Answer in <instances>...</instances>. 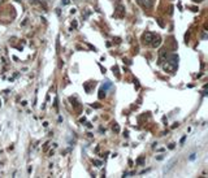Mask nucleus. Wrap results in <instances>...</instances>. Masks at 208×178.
Segmentation results:
<instances>
[{
    "label": "nucleus",
    "instance_id": "f257e3e1",
    "mask_svg": "<svg viewBox=\"0 0 208 178\" xmlns=\"http://www.w3.org/2000/svg\"><path fill=\"white\" fill-rule=\"evenodd\" d=\"M177 164V159L176 157H173V159H170L168 163H167V165L164 166V169H163V173L164 174H167V173H169L173 168H174V165Z\"/></svg>",
    "mask_w": 208,
    "mask_h": 178
},
{
    "label": "nucleus",
    "instance_id": "f03ea898",
    "mask_svg": "<svg viewBox=\"0 0 208 178\" xmlns=\"http://www.w3.org/2000/svg\"><path fill=\"white\" fill-rule=\"evenodd\" d=\"M152 38H154V34L150 31H146L145 34H143V43L145 44H150L152 42Z\"/></svg>",
    "mask_w": 208,
    "mask_h": 178
},
{
    "label": "nucleus",
    "instance_id": "7ed1b4c3",
    "mask_svg": "<svg viewBox=\"0 0 208 178\" xmlns=\"http://www.w3.org/2000/svg\"><path fill=\"white\" fill-rule=\"evenodd\" d=\"M138 3H139L142 7H145V8H151L152 4H154V2H152V0H138Z\"/></svg>",
    "mask_w": 208,
    "mask_h": 178
},
{
    "label": "nucleus",
    "instance_id": "20e7f679",
    "mask_svg": "<svg viewBox=\"0 0 208 178\" xmlns=\"http://www.w3.org/2000/svg\"><path fill=\"white\" fill-rule=\"evenodd\" d=\"M164 69H165V70H168V72H173L174 69H176V66H174L172 62L167 61V64H164Z\"/></svg>",
    "mask_w": 208,
    "mask_h": 178
},
{
    "label": "nucleus",
    "instance_id": "39448f33",
    "mask_svg": "<svg viewBox=\"0 0 208 178\" xmlns=\"http://www.w3.org/2000/svg\"><path fill=\"white\" fill-rule=\"evenodd\" d=\"M168 61H169V62H172L174 66H177V65H178V56H177V55H172L170 59H169Z\"/></svg>",
    "mask_w": 208,
    "mask_h": 178
},
{
    "label": "nucleus",
    "instance_id": "423d86ee",
    "mask_svg": "<svg viewBox=\"0 0 208 178\" xmlns=\"http://www.w3.org/2000/svg\"><path fill=\"white\" fill-rule=\"evenodd\" d=\"M124 12H125L124 7H122V5H118V7H117V12H116V16H117V17H122V16H124Z\"/></svg>",
    "mask_w": 208,
    "mask_h": 178
},
{
    "label": "nucleus",
    "instance_id": "0eeeda50",
    "mask_svg": "<svg viewBox=\"0 0 208 178\" xmlns=\"http://www.w3.org/2000/svg\"><path fill=\"white\" fill-rule=\"evenodd\" d=\"M152 40H154V42H151V44H152L154 47H159V46H160L161 40H160V38H159V37H156V38H152Z\"/></svg>",
    "mask_w": 208,
    "mask_h": 178
},
{
    "label": "nucleus",
    "instance_id": "6e6552de",
    "mask_svg": "<svg viewBox=\"0 0 208 178\" xmlns=\"http://www.w3.org/2000/svg\"><path fill=\"white\" fill-rule=\"evenodd\" d=\"M30 4H33V5H38V7H43V9H46V5H44V4H42L40 2H38V0H30Z\"/></svg>",
    "mask_w": 208,
    "mask_h": 178
},
{
    "label": "nucleus",
    "instance_id": "1a4fd4ad",
    "mask_svg": "<svg viewBox=\"0 0 208 178\" xmlns=\"http://www.w3.org/2000/svg\"><path fill=\"white\" fill-rule=\"evenodd\" d=\"M143 161H145V157H139V159L137 160V164H139V165H142V164H143Z\"/></svg>",
    "mask_w": 208,
    "mask_h": 178
},
{
    "label": "nucleus",
    "instance_id": "9d476101",
    "mask_svg": "<svg viewBox=\"0 0 208 178\" xmlns=\"http://www.w3.org/2000/svg\"><path fill=\"white\" fill-rule=\"evenodd\" d=\"M94 163H95V165H96V166H102V161H99V160H95Z\"/></svg>",
    "mask_w": 208,
    "mask_h": 178
},
{
    "label": "nucleus",
    "instance_id": "9b49d317",
    "mask_svg": "<svg viewBox=\"0 0 208 178\" xmlns=\"http://www.w3.org/2000/svg\"><path fill=\"white\" fill-rule=\"evenodd\" d=\"M70 3V0H62V5H68Z\"/></svg>",
    "mask_w": 208,
    "mask_h": 178
},
{
    "label": "nucleus",
    "instance_id": "f8f14e48",
    "mask_svg": "<svg viewBox=\"0 0 208 178\" xmlns=\"http://www.w3.org/2000/svg\"><path fill=\"white\" fill-rule=\"evenodd\" d=\"M113 130L118 133V131H120V126H118V125H115V126H113Z\"/></svg>",
    "mask_w": 208,
    "mask_h": 178
},
{
    "label": "nucleus",
    "instance_id": "ddd939ff",
    "mask_svg": "<svg viewBox=\"0 0 208 178\" xmlns=\"http://www.w3.org/2000/svg\"><path fill=\"white\" fill-rule=\"evenodd\" d=\"M195 159V153H191V156H190V160H194Z\"/></svg>",
    "mask_w": 208,
    "mask_h": 178
}]
</instances>
